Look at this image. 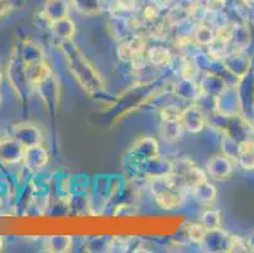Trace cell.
Wrapping results in <instances>:
<instances>
[{
    "label": "cell",
    "instance_id": "6da1fadb",
    "mask_svg": "<svg viewBox=\"0 0 254 253\" xmlns=\"http://www.w3.org/2000/svg\"><path fill=\"white\" fill-rule=\"evenodd\" d=\"M61 46L71 75L81 85V87L91 94L103 90L104 81L100 74L85 59V56L73 45L72 41H62Z\"/></svg>",
    "mask_w": 254,
    "mask_h": 253
},
{
    "label": "cell",
    "instance_id": "7a4b0ae2",
    "mask_svg": "<svg viewBox=\"0 0 254 253\" xmlns=\"http://www.w3.org/2000/svg\"><path fill=\"white\" fill-rule=\"evenodd\" d=\"M151 192L154 200L162 209L172 210L184 204L187 190L180 186L176 181L171 177L170 173H163L152 177Z\"/></svg>",
    "mask_w": 254,
    "mask_h": 253
},
{
    "label": "cell",
    "instance_id": "3957f363",
    "mask_svg": "<svg viewBox=\"0 0 254 253\" xmlns=\"http://www.w3.org/2000/svg\"><path fill=\"white\" fill-rule=\"evenodd\" d=\"M168 173L180 186L186 189L187 191L200 184L201 181L206 180V171L198 167L190 159H180L172 162Z\"/></svg>",
    "mask_w": 254,
    "mask_h": 253
},
{
    "label": "cell",
    "instance_id": "277c9868",
    "mask_svg": "<svg viewBox=\"0 0 254 253\" xmlns=\"http://www.w3.org/2000/svg\"><path fill=\"white\" fill-rule=\"evenodd\" d=\"M11 137L18 141L24 148L32 146L41 145L42 142V134L37 127L29 123H19L15 124L11 129Z\"/></svg>",
    "mask_w": 254,
    "mask_h": 253
},
{
    "label": "cell",
    "instance_id": "5b68a950",
    "mask_svg": "<svg viewBox=\"0 0 254 253\" xmlns=\"http://www.w3.org/2000/svg\"><path fill=\"white\" fill-rule=\"evenodd\" d=\"M205 122H206V115L196 104L185 108L180 118V123L184 127V131L190 132V133H197L201 131L204 128Z\"/></svg>",
    "mask_w": 254,
    "mask_h": 253
},
{
    "label": "cell",
    "instance_id": "8992f818",
    "mask_svg": "<svg viewBox=\"0 0 254 253\" xmlns=\"http://www.w3.org/2000/svg\"><path fill=\"white\" fill-rule=\"evenodd\" d=\"M25 148L18 141L11 138L0 141V162L4 165H14L23 160Z\"/></svg>",
    "mask_w": 254,
    "mask_h": 253
},
{
    "label": "cell",
    "instance_id": "52a82bcc",
    "mask_svg": "<svg viewBox=\"0 0 254 253\" xmlns=\"http://www.w3.org/2000/svg\"><path fill=\"white\" fill-rule=\"evenodd\" d=\"M233 164L228 155H216L209 160L206 165V172L216 180H224L232 175Z\"/></svg>",
    "mask_w": 254,
    "mask_h": 253
},
{
    "label": "cell",
    "instance_id": "ba28073f",
    "mask_svg": "<svg viewBox=\"0 0 254 253\" xmlns=\"http://www.w3.org/2000/svg\"><path fill=\"white\" fill-rule=\"evenodd\" d=\"M22 162L27 169L31 171H38L47 165L48 153L42 145H36L32 147H27L24 150Z\"/></svg>",
    "mask_w": 254,
    "mask_h": 253
},
{
    "label": "cell",
    "instance_id": "9c48e42d",
    "mask_svg": "<svg viewBox=\"0 0 254 253\" xmlns=\"http://www.w3.org/2000/svg\"><path fill=\"white\" fill-rule=\"evenodd\" d=\"M145 48V42L142 37L135 36L129 41L123 42L118 48L119 57L123 61H134L143 53Z\"/></svg>",
    "mask_w": 254,
    "mask_h": 253
},
{
    "label": "cell",
    "instance_id": "30bf717a",
    "mask_svg": "<svg viewBox=\"0 0 254 253\" xmlns=\"http://www.w3.org/2000/svg\"><path fill=\"white\" fill-rule=\"evenodd\" d=\"M184 127L180 120H162L161 124V136L166 142L173 143L177 142L182 138L184 134Z\"/></svg>",
    "mask_w": 254,
    "mask_h": 253
},
{
    "label": "cell",
    "instance_id": "8fae6325",
    "mask_svg": "<svg viewBox=\"0 0 254 253\" xmlns=\"http://www.w3.org/2000/svg\"><path fill=\"white\" fill-rule=\"evenodd\" d=\"M148 60L157 67H167L172 62V52L163 46H156L149 48Z\"/></svg>",
    "mask_w": 254,
    "mask_h": 253
},
{
    "label": "cell",
    "instance_id": "7c38bea8",
    "mask_svg": "<svg viewBox=\"0 0 254 253\" xmlns=\"http://www.w3.org/2000/svg\"><path fill=\"white\" fill-rule=\"evenodd\" d=\"M191 192H192L193 198H195L196 200L201 201V203L205 204L212 203L216 198V190L214 189V186H212L211 184L207 182V180L201 181L200 184H197L195 187H192V189H191Z\"/></svg>",
    "mask_w": 254,
    "mask_h": 253
},
{
    "label": "cell",
    "instance_id": "4fadbf2b",
    "mask_svg": "<svg viewBox=\"0 0 254 253\" xmlns=\"http://www.w3.org/2000/svg\"><path fill=\"white\" fill-rule=\"evenodd\" d=\"M51 29L56 37H59L62 41H70L75 32V25L72 22L67 20L66 18L56 20V22L51 23Z\"/></svg>",
    "mask_w": 254,
    "mask_h": 253
},
{
    "label": "cell",
    "instance_id": "5bb4252c",
    "mask_svg": "<svg viewBox=\"0 0 254 253\" xmlns=\"http://www.w3.org/2000/svg\"><path fill=\"white\" fill-rule=\"evenodd\" d=\"M201 224L207 232L221 229V215L215 209H207L201 215Z\"/></svg>",
    "mask_w": 254,
    "mask_h": 253
},
{
    "label": "cell",
    "instance_id": "9a60e30c",
    "mask_svg": "<svg viewBox=\"0 0 254 253\" xmlns=\"http://www.w3.org/2000/svg\"><path fill=\"white\" fill-rule=\"evenodd\" d=\"M214 39H215V32L205 24H201L193 31L192 41L197 45L210 46L214 42Z\"/></svg>",
    "mask_w": 254,
    "mask_h": 253
},
{
    "label": "cell",
    "instance_id": "2e32d148",
    "mask_svg": "<svg viewBox=\"0 0 254 253\" xmlns=\"http://www.w3.org/2000/svg\"><path fill=\"white\" fill-rule=\"evenodd\" d=\"M239 160L246 169L254 167V142H242L239 145Z\"/></svg>",
    "mask_w": 254,
    "mask_h": 253
},
{
    "label": "cell",
    "instance_id": "e0dca14e",
    "mask_svg": "<svg viewBox=\"0 0 254 253\" xmlns=\"http://www.w3.org/2000/svg\"><path fill=\"white\" fill-rule=\"evenodd\" d=\"M206 233L207 231L204 228L201 223H192V224L187 227V237L193 243L202 245L205 237H206Z\"/></svg>",
    "mask_w": 254,
    "mask_h": 253
},
{
    "label": "cell",
    "instance_id": "ac0fdd59",
    "mask_svg": "<svg viewBox=\"0 0 254 253\" xmlns=\"http://www.w3.org/2000/svg\"><path fill=\"white\" fill-rule=\"evenodd\" d=\"M184 109L177 105H167L161 110V119L162 120H180Z\"/></svg>",
    "mask_w": 254,
    "mask_h": 253
},
{
    "label": "cell",
    "instance_id": "d6986e66",
    "mask_svg": "<svg viewBox=\"0 0 254 253\" xmlns=\"http://www.w3.org/2000/svg\"><path fill=\"white\" fill-rule=\"evenodd\" d=\"M196 74H197V69L193 65V61H191V60H185L181 67L182 80H193Z\"/></svg>",
    "mask_w": 254,
    "mask_h": 253
},
{
    "label": "cell",
    "instance_id": "ffe728a7",
    "mask_svg": "<svg viewBox=\"0 0 254 253\" xmlns=\"http://www.w3.org/2000/svg\"><path fill=\"white\" fill-rule=\"evenodd\" d=\"M70 240V237H53L50 240V251H53V252H62V251H68L70 246L64 245V241Z\"/></svg>",
    "mask_w": 254,
    "mask_h": 253
},
{
    "label": "cell",
    "instance_id": "44dd1931",
    "mask_svg": "<svg viewBox=\"0 0 254 253\" xmlns=\"http://www.w3.org/2000/svg\"><path fill=\"white\" fill-rule=\"evenodd\" d=\"M10 9V4L6 0H0V17H3L4 14H6Z\"/></svg>",
    "mask_w": 254,
    "mask_h": 253
},
{
    "label": "cell",
    "instance_id": "7402d4cb",
    "mask_svg": "<svg viewBox=\"0 0 254 253\" xmlns=\"http://www.w3.org/2000/svg\"><path fill=\"white\" fill-rule=\"evenodd\" d=\"M1 248H3V238L0 237V250H1Z\"/></svg>",
    "mask_w": 254,
    "mask_h": 253
},
{
    "label": "cell",
    "instance_id": "603a6c76",
    "mask_svg": "<svg viewBox=\"0 0 254 253\" xmlns=\"http://www.w3.org/2000/svg\"><path fill=\"white\" fill-rule=\"evenodd\" d=\"M0 83H1V73H0Z\"/></svg>",
    "mask_w": 254,
    "mask_h": 253
}]
</instances>
